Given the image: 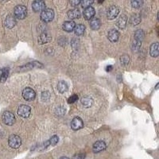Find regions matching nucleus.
Returning <instances> with one entry per match:
<instances>
[{"instance_id":"nucleus-26","label":"nucleus","mask_w":159,"mask_h":159,"mask_svg":"<svg viewBox=\"0 0 159 159\" xmlns=\"http://www.w3.org/2000/svg\"><path fill=\"white\" fill-rule=\"evenodd\" d=\"M141 42L139 41H137V40L134 39V41L132 43V49L134 52H138L140 49V46H141Z\"/></svg>"},{"instance_id":"nucleus-20","label":"nucleus","mask_w":159,"mask_h":159,"mask_svg":"<svg viewBox=\"0 0 159 159\" xmlns=\"http://www.w3.org/2000/svg\"><path fill=\"white\" fill-rule=\"evenodd\" d=\"M100 25H101V22L99 18H93V19L91 20L90 26L93 30H96L99 29Z\"/></svg>"},{"instance_id":"nucleus-25","label":"nucleus","mask_w":159,"mask_h":159,"mask_svg":"<svg viewBox=\"0 0 159 159\" xmlns=\"http://www.w3.org/2000/svg\"><path fill=\"white\" fill-rule=\"evenodd\" d=\"M130 22L132 25H136L140 23V22H141V18L139 17V15H134L130 18Z\"/></svg>"},{"instance_id":"nucleus-30","label":"nucleus","mask_w":159,"mask_h":159,"mask_svg":"<svg viewBox=\"0 0 159 159\" xmlns=\"http://www.w3.org/2000/svg\"><path fill=\"white\" fill-rule=\"evenodd\" d=\"M49 143H50V145H52V146H55V145L58 143V141H59V139H58L57 136L54 135V136H52V137L49 139Z\"/></svg>"},{"instance_id":"nucleus-34","label":"nucleus","mask_w":159,"mask_h":159,"mask_svg":"<svg viewBox=\"0 0 159 159\" xmlns=\"http://www.w3.org/2000/svg\"><path fill=\"white\" fill-rule=\"evenodd\" d=\"M69 2H70L71 6H72V7H76V6H78L82 2V0H69Z\"/></svg>"},{"instance_id":"nucleus-40","label":"nucleus","mask_w":159,"mask_h":159,"mask_svg":"<svg viewBox=\"0 0 159 159\" xmlns=\"http://www.w3.org/2000/svg\"><path fill=\"white\" fill-rule=\"evenodd\" d=\"M157 34H158V35H159V27H158V30H157Z\"/></svg>"},{"instance_id":"nucleus-32","label":"nucleus","mask_w":159,"mask_h":159,"mask_svg":"<svg viewBox=\"0 0 159 159\" xmlns=\"http://www.w3.org/2000/svg\"><path fill=\"white\" fill-rule=\"evenodd\" d=\"M77 99H78L77 95H72V96H70V97H69L68 102H69V103H75V102H76Z\"/></svg>"},{"instance_id":"nucleus-8","label":"nucleus","mask_w":159,"mask_h":159,"mask_svg":"<svg viewBox=\"0 0 159 159\" xmlns=\"http://www.w3.org/2000/svg\"><path fill=\"white\" fill-rule=\"evenodd\" d=\"M119 8L116 7V6H111V7H110L108 9V11H107V18L108 19H114V18H116V17L118 16V15H119Z\"/></svg>"},{"instance_id":"nucleus-2","label":"nucleus","mask_w":159,"mask_h":159,"mask_svg":"<svg viewBox=\"0 0 159 159\" xmlns=\"http://www.w3.org/2000/svg\"><path fill=\"white\" fill-rule=\"evenodd\" d=\"M54 18V11L52 9H45L43 11H42L41 14V19L45 22H51Z\"/></svg>"},{"instance_id":"nucleus-14","label":"nucleus","mask_w":159,"mask_h":159,"mask_svg":"<svg viewBox=\"0 0 159 159\" xmlns=\"http://www.w3.org/2000/svg\"><path fill=\"white\" fill-rule=\"evenodd\" d=\"M108 39L111 42H116L119 40V33L116 30H111L108 32Z\"/></svg>"},{"instance_id":"nucleus-1","label":"nucleus","mask_w":159,"mask_h":159,"mask_svg":"<svg viewBox=\"0 0 159 159\" xmlns=\"http://www.w3.org/2000/svg\"><path fill=\"white\" fill-rule=\"evenodd\" d=\"M14 14H15V18L18 19H24L27 15V9L25 6L18 5L15 7Z\"/></svg>"},{"instance_id":"nucleus-38","label":"nucleus","mask_w":159,"mask_h":159,"mask_svg":"<svg viewBox=\"0 0 159 159\" xmlns=\"http://www.w3.org/2000/svg\"><path fill=\"white\" fill-rule=\"evenodd\" d=\"M60 159H69V157H61Z\"/></svg>"},{"instance_id":"nucleus-21","label":"nucleus","mask_w":159,"mask_h":159,"mask_svg":"<svg viewBox=\"0 0 159 159\" xmlns=\"http://www.w3.org/2000/svg\"><path fill=\"white\" fill-rule=\"evenodd\" d=\"M9 75V69L7 68H4L0 70V81L4 82L7 80Z\"/></svg>"},{"instance_id":"nucleus-24","label":"nucleus","mask_w":159,"mask_h":159,"mask_svg":"<svg viewBox=\"0 0 159 159\" xmlns=\"http://www.w3.org/2000/svg\"><path fill=\"white\" fill-rule=\"evenodd\" d=\"M145 34L143 32V30H138L134 34V39L137 40V41H139V42H142L144 38Z\"/></svg>"},{"instance_id":"nucleus-19","label":"nucleus","mask_w":159,"mask_h":159,"mask_svg":"<svg viewBox=\"0 0 159 159\" xmlns=\"http://www.w3.org/2000/svg\"><path fill=\"white\" fill-rule=\"evenodd\" d=\"M67 15H68V17H69L70 19H75V18H80V13L79 10L75 8V9H72L70 10V11H69Z\"/></svg>"},{"instance_id":"nucleus-6","label":"nucleus","mask_w":159,"mask_h":159,"mask_svg":"<svg viewBox=\"0 0 159 159\" xmlns=\"http://www.w3.org/2000/svg\"><path fill=\"white\" fill-rule=\"evenodd\" d=\"M22 96H23L25 100L30 101V100H33L34 99L35 96H36V93L30 88H26V89L22 91Z\"/></svg>"},{"instance_id":"nucleus-9","label":"nucleus","mask_w":159,"mask_h":159,"mask_svg":"<svg viewBox=\"0 0 159 159\" xmlns=\"http://www.w3.org/2000/svg\"><path fill=\"white\" fill-rule=\"evenodd\" d=\"M83 121L82 119L79 117H76L72 119V123H71V127H72V130H77L81 129L83 127Z\"/></svg>"},{"instance_id":"nucleus-12","label":"nucleus","mask_w":159,"mask_h":159,"mask_svg":"<svg viewBox=\"0 0 159 159\" xmlns=\"http://www.w3.org/2000/svg\"><path fill=\"white\" fill-rule=\"evenodd\" d=\"M95 9L92 7H89L86 8L84 11V17L86 20H90L92 19L95 15Z\"/></svg>"},{"instance_id":"nucleus-33","label":"nucleus","mask_w":159,"mask_h":159,"mask_svg":"<svg viewBox=\"0 0 159 159\" xmlns=\"http://www.w3.org/2000/svg\"><path fill=\"white\" fill-rule=\"evenodd\" d=\"M49 96H50V95H49V92H42V99H43L44 101H45V100H48V99H49Z\"/></svg>"},{"instance_id":"nucleus-4","label":"nucleus","mask_w":159,"mask_h":159,"mask_svg":"<svg viewBox=\"0 0 159 159\" xmlns=\"http://www.w3.org/2000/svg\"><path fill=\"white\" fill-rule=\"evenodd\" d=\"M2 121L5 124L11 126L15 123V116L11 111H5L2 116Z\"/></svg>"},{"instance_id":"nucleus-17","label":"nucleus","mask_w":159,"mask_h":159,"mask_svg":"<svg viewBox=\"0 0 159 159\" xmlns=\"http://www.w3.org/2000/svg\"><path fill=\"white\" fill-rule=\"evenodd\" d=\"M127 17L126 15H121L117 21L118 27L120 28V29H124L126 27V25H127Z\"/></svg>"},{"instance_id":"nucleus-5","label":"nucleus","mask_w":159,"mask_h":159,"mask_svg":"<svg viewBox=\"0 0 159 159\" xmlns=\"http://www.w3.org/2000/svg\"><path fill=\"white\" fill-rule=\"evenodd\" d=\"M18 114L22 118H28L30 115V107L27 105H21L18 109Z\"/></svg>"},{"instance_id":"nucleus-35","label":"nucleus","mask_w":159,"mask_h":159,"mask_svg":"<svg viewBox=\"0 0 159 159\" xmlns=\"http://www.w3.org/2000/svg\"><path fill=\"white\" fill-rule=\"evenodd\" d=\"M85 154L83 153H80V154H76L73 156L72 159H84Z\"/></svg>"},{"instance_id":"nucleus-22","label":"nucleus","mask_w":159,"mask_h":159,"mask_svg":"<svg viewBox=\"0 0 159 159\" xmlns=\"http://www.w3.org/2000/svg\"><path fill=\"white\" fill-rule=\"evenodd\" d=\"M57 89L60 93H64L68 90L67 83L64 80H61L57 84Z\"/></svg>"},{"instance_id":"nucleus-27","label":"nucleus","mask_w":159,"mask_h":159,"mask_svg":"<svg viewBox=\"0 0 159 159\" xmlns=\"http://www.w3.org/2000/svg\"><path fill=\"white\" fill-rule=\"evenodd\" d=\"M143 4V0H131V6L134 8L141 7Z\"/></svg>"},{"instance_id":"nucleus-11","label":"nucleus","mask_w":159,"mask_h":159,"mask_svg":"<svg viewBox=\"0 0 159 159\" xmlns=\"http://www.w3.org/2000/svg\"><path fill=\"white\" fill-rule=\"evenodd\" d=\"M150 56L153 57L159 56V43L155 42V43H153L150 45Z\"/></svg>"},{"instance_id":"nucleus-16","label":"nucleus","mask_w":159,"mask_h":159,"mask_svg":"<svg viewBox=\"0 0 159 159\" xmlns=\"http://www.w3.org/2000/svg\"><path fill=\"white\" fill-rule=\"evenodd\" d=\"M81 103L84 107H91L93 105V99L90 96H84L81 99Z\"/></svg>"},{"instance_id":"nucleus-10","label":"nucleus","mask_w":159,"mask_h":159,"mask_svg":"<svg viewBox=\"0 0 159 159\" xmlns=\"http://www.w3.org/2000/svg\"><path fill=\"white\" fill-rule=\"evenodd\" d=\"M106 149V143L103 141H97L94 143L92 150L94 153H99Z\"/></svg>"},{"instance_id":"nucleus-29","label":"nucleus","mask_w":159,"mask_h":159,"mask_svg":"<svg viewBox=\"0 0 159 159\" xmlns=\"http://www.w3.org/2000/svg\"><path fill=\"white\" fill-rule=\"evenodd\" d=\"M65 108L64 107H62V106H60V107H58L57 108L56 114L57 115V116H62L65 115Z\"/></svg>"},{"instance_id":"nucleus-39","label":"nucleus","mask_w":159,"mask_h":159,"mask_svg":"<svg viewBox=\"0 0 159 159\" xmlns=\"http://www.w3.org/2000/svg\"><path fill=\"white\" fill-rule=\"evenodd\" d=\"M157 19H158V21H159V12H158V14H157Z\"/></svg>"},{"instance_id":"nucleus-13","label":"nucleus","mask_w":159,"mask_h":159,"mask_svg":"<svg viewBox=\"0 0 159 159\" xmlns=\"http://www.w3.org/2000/svg\"><path fill=\"white\" fill-rule=\"evenodd\" d=\"M38 43L42 45V44H45V43H48L51 41V37L49 34L47 33H43L42 34L40 35L38 37Z\"/></svg>"},{"instance_id":"nucleus-18","label":"nucleus","mask_w":159,"mask_h":159,"mask_svg":"<svg viewBox=\"0 0 159 159\" xmlns=\"http://www.w3.org/2000/svg\"><path fill=\"white\" fill-rule=\"evenodd\" d=\"M6 25L7 27L8 28H13L16 24V20H15V18L14 16H11V15H9V16L7 17L6 18Z\"/></svg>"},{"instance_id":"nucleus-31","label":"nucleus","mask_w":159,"mask_h":159,"mask_svg":"<svg viewBox=\"0 0 159 159\" xmlns=\"http://www.w3.org/2000/svg\"><path fill=\"white\" fill-rule=\"evenodd\" d=\"M120 61H121V63L123 64V65H127V64L129 63L130 58H129L127 55H124V56L120 57Z\"/></svg>"},{"instance_id":"nucleus-36","label":"nucleus","mask_w":159,"mask_h":159,"mask_svg":"<svg viewBox=\"0 0 159 159\" xmlns=\"http://www.w3.org/2000/svg\"><path fill=\"white\" fill-rule=\"evenodd\" d=\"M107 72H109V71H111V68H112V66H111H111H107Z\"/></svg>"},{"instance_id":"nucleus-15","label":"nucleus","mask_w":159,"mask_h":159,"mask_svg":"<svg viewBox=\"0 0 159 159\" xmlns=\"http://www.w3.org/2000/svg\"><path fill=\"white\" fill-rule=\"evenodd\" d=\"M75 27H76V24H75L74 22H72V21L65 22L63 25L64 30L66 31V32H71V31L74 30Z\"/></svg>"},{"instance_id":"nucleus-28","label":"nucleus","mask_w":159,"mask_h":159,"mask_svg":"<svg viewBox=\"0 0 159 159\" xmlns=\"http://www.w3.org/2000/svg\"><path fill=\"white\" fill-rule=\"evenodd\" d=\"M94 2V0H82L81 2V6L83 8H88L89 7H91L92 3Z\"/></svg>"},{"instance_id":"nucleus-23","label":"nucleus","mask_w":159,"mask_h":159,"mask_svg":"<svg viewBox=\"0 0 159 159\" xmlns=\"http://www.w3.org/2000/svg\"><path fill=\"white\" fill-rule=\"evenodd\" d=\"M75 31V34L78 36H81L84 34V31H85V26L82 24H79V25H76V27L74 29Z\"/></svg>"},{"instance_id":"nucleus-3","label":"nucleus","mask_w":159,"mask_h":159,"mask_svg":"<svg viewBox=\"0 0 159 159\" xmlns=\"http://www.w3.org/2000/svg\"><path fill=\"white\" fill-rule=\"evenodd\" d=\"M8 143H9V146L11 148L17 149L22 144V140L18 135L12 134V135L10 136L9 139H8Z\"/></svg>"},{"instance_id":"nucleus-7","label":"nucleus","mask_w":159,"mask_h":159,"mask_svg":"<svg viewBox=\"0 0 159 159\" xmlns=\"http://www.w3.org/2000/svg\"><path fill=\"white\" fill-rule=\"evenodd\" d=\"M32 8L34 12H42L45 9V3L43 0H35L32 4Z\"/></svg>"},{"instance_id":"nucleus-37","label":"nucleus","mask_w":159,"mask_h":159,"mask_svg":"<svg viewBox=\"0 0 159 159\" xmlns=\"http://www.w3.org/2000/svg\"><path fill=\"white\" fill-rule=\"evenodd\" d=\"M98 2H99V3H103L104 2V0H98Z\"/></svg>"}]
</instances>
